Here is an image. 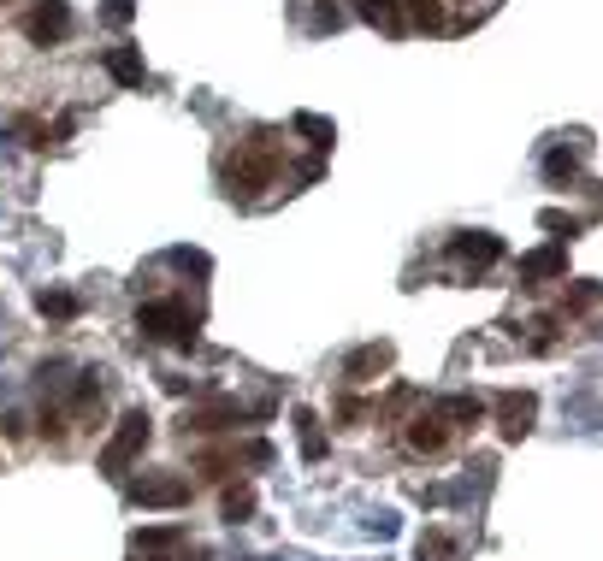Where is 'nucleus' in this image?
Instances as JSON below:
<instances>
[{
    "label": "nucleus",
    "instance_id": "obj_1",
    "mask_svg": "<svg viewBox=\"0 0 603 561\" xmlns=\"http://www.w3.org/2000/svg\"><path fill=\"white\" fill-rule=\"evenodd\" d=\"M136 325L148 337H160V343H190L196 337V313L184 308V302H148V308L136 313Z\"/></svg>",
    "mask_w": 603,
    "mask_h": 561
},
{
    "label": "nucleus",
    "instance_id": "obj_2",
    "mask_svg": "<svg viewBox=\"0 0 603 561\" xmlns=\"http://www.w3.org/2000/svg\"><path fill=\"white\" fill-rule=\"evenodd\" d=\"M142 449H148V414H142V408H131V414L119 420L113 443L101 449V467H107V473H125V467H131Z\"/></svg>",
    "mask_w": 603,
    "mask_h": 561
},
{
    "label": "nucleus",
    "instance_id": "obj_3",
    "mask_svg": "<svg viewBox=\"0 0 603 561\" xmlns=\"http://www.w3.org/2000/svg\"><path fill=\"white\" fill-rule=\"evenodd\" d=\"M24 36H30L36 48H48V42L71 36V6H66V0H36V12L24 18Z\"/></svg>",
    "mask_w": 603,
    "mask_h": 561
},
{
    "label": "nucleus",
    "instance_id": "obj_4",
    "mask_svg": "<svg viewBox=\"0 0 603 561\" xmlns=\"http://www.w3.org/2000/svg\"><path fill=\"white\" fill-rule=\"evenodd\" d=\"M450 260H462V266H491V260H503V237H491V231H462L456 243H450Z\"/></svg>",
    "mask_w": 603,
    "mask_h": 561
},
{
    "label": "nucleus",
    "instance_id": "obj_5",
    "mask_svg": "<svg viewBox=\"0 0 603 561\" xmlns=\"http://www.w3.org/2000/svg\"><path fill=\"white\" fill-rule=\"evenodd\" d=\"M131 502H142V508H178V502H190V485L184 479H142V485H131Z\"/></svg>",
    "mask_w": 603,
    "mask_h": 561
},
{
    "label": "nucleus",
    "instance_id": "obj_6",
    "mask_svg": "<svg viewBox=\"0 0 603 561\" xmlns=\"http://www.w3.org/2000/svg\"><path fill=\"white\" fill-rule=\"evenodd\" d=\"M107 77L125 83V89H136V83H148V65H142L136 48H113V54H107Z\"/></svg>",
    "mask_w": 603,
    "mask_h": 561
},
{
    "label": "nucleus",
    "instance_id": "obj_7",
    "mask_svg": "<svg viewBox=\"0 0 603 561\" xmlns=\"http://www.w3.org/2000/svg\"><path fill=\"white\" fill-rule=\"evenodd\" d=\"M533 396H503V437L515 443V437H527L533 432Z\"/></svg>",
    "mask_w": 603,
    "mask_h": 561
},
{
    "label": "nucleus",
    "instance_id": "obj_8",
    "mask_svg": "<svg viewBox=\"0 0 603 561\" xmlns=\"http://www.w3.org/2000/svg\"><path fill=\"white\" fill-rule=\"evenodd\" d=\"M521 272L527 278H556V272H568V249H538L521 260Z\"/></svg>",
    "mask_w": 603,
    "mask_h": 561
},
{
    "label": "nucleus",
    "instance_id": "obj_9",
    "mask_svg": "<svg viewBox=\"0 0 603 561\" xmlns=\"http://www.w3.org/2000/svg\"><path fill=\"white\" fill-rule=\"evenodd\" d=\"M361 18H367L373 30H391V36L402 30V12H397V0H361Z\"/></svg>",
    "mask_w": 603,
    "mask_h": 561
},
{
    "label": "nucleus",
    "instance_id": "obj_10",
    "mask_svg": "<svg viewBox=\"0 0 603 561\" xmlns=\"http://www.w3.org/2000/svg\"><path fill=\"white\" fill-rule=\"evenodd\" d=\"M296 426H302V455H308V461H320V455H326V432H320V414L296 408Z\"/></svg>",
    "mask_w": 603,
    "mask_h": 561
},
{
    "label": "nucleus",
    "instance_id": "obj_11",
    "mask_svg": "<svg viewBox=\"0 0 603 561\" xmlns=\"http://www.w3.org/2000/svg\"><path fill=\"white\" fill-rule=\"evenodd\" d=\"M385 361H391V349H385V343H373V349L349 355V378H373V373H385Z\"/></svg>",
    "mask_w": 603,
    "mask_h": 561
},
{
    "label": "nucleus",
    "instance_id": "obj_12",
    "mask_svg": "<svg viewBox=\"0 0 603 561\" xmlns=\"http://www.w3.org/2000/svg\"><path fill=\"white\" fill-rule=\"evenodd\" d=\"M438 414H444V420H462V426H479V420H485V402H479V396H450Z\"/></svg>",
    "mask_w": 603,
    "mask_h": 561
},
{
    "label": "nucleus",
    "instance_id": "obj_13",
    "mask_svg": "<svg viewBox=\"0 0 603 561\" xmlns=\"http://www.w3.org/2000/svg\"><path fill=\"white\" fill-rule=\"evenodd\" d=\"M544 178H550V184H574V178H580V160H574L568 148H556V154L544 160Z\"/></svg>",
    "mask_w": 603,
    "mask_h": 561
},
{
    "label": "nucleus",
    "instance_id": "obj_14",
    "mask_svg": "<svg viewBox=\"0 0 603 561\" xmlns=\"http://www.w3.org/2000/svg\"><path fill=\"white\" fill-rule=\"evenodd\" d=\"M249 514H255V491H249V485H231V491H225V520L237 526V520H249Z\"/></svg>",
    "mask_w": 603,
    "mask_h": 561
},
{
    "label": "nucleus",
    "instance_id": "obj_15",
    "mask_svg": "<svg viewBox=\"0 0 603 561\" xmlns=\"http://www.w3.org/2000/svg\"><path fill=\"white\" fill-rule=\"evenodd\" d=\"M408 443H414L420 455H438V449H444V432H438V420H414V432H408Z\"/></svg>",
    "mask_w": 603,
    "mask_h": 561
},
{
    "label": "nucleus",
    "instance_id": "obj_16",
    "mask_svg": "<svg viewBox=\"0 0 603 561\" xmlns=\"http://www.w3.org/2000/svg\"><path fill=\"white\" fill-rule=\"evenodd\" d=\"M36 308L48 313V319H71V313H77V296H66V290H42Z\"/></svg>",
    "mask_w": 603,
    "mask_h": 561
},
{
    "label": "nucleus",
    "instance_id": "obj_17",
    "mask_svg": "<svg viewBox=\"0 0 603 561\" xmlns=\"http://www.w3.org/2000/svg\"><path fill=\"white\" fill-rule=\"evenodd\" d=\"M290 125L302 130V136H314V148H332V125H326V119H320V113H296V119H290Z\"/></svg>",
    "mask_w": 603,
    "mask_h": 561
},
{
    "label": "nucleus",
    "instance_id": "obj_18",
    "mask_svg": "<svg viewBox=\"0 0 603 561\" xmlns=\"http://www.w3.org/2000/svg\"><path fill=\"white\" fill-rule=\"evenodd\" d=\"M408 18L426 24V30H444V6L438 0H408Z\"/></svg>",
    "mask_w": 603,
    "mask_h": 561
},
{
    "label": "nucleus",
    "instance_id": "obj_19",
    "mask_svg": "<svg viewBox=\"0 0 603 561\" xmlns=\"http://www.w3.org/2000/svg\"><path fill=\"white\" fill-rule=\"evenodd\" d=\"M166 544H178V526H148V532H136V550H166Z\"/></svg>",
    "mask_w": 603,
    "mask_h": 561
},
{
    "label": "nucleus",
    "instance_id": "obj_20",
    "mask_svg": "<svg viewBox=\"0 0 603 561\" xmlns=\"http://www.w3.org/2000/svg\"><path fill=\"white\" fill-rule=\"evenodd\" d=\"M538 225H544V231H556V237H562V243H568V237H574V231H580V219H574V213H544V219H538Z\"/></svg>",
    "mask_w": 603,
    "mask_h": 561
},
{
    "label": "nucleus",
    "instance_id": "obj_21",
    "mask_svg": "<svg viewBox=\"0 0 603 561\" xmlns=\"http://www.w3.org/2000/svg\"><path fill=\"white\" fill-rule=\"evenodd\" d=\"M101 18H107V24H131V18H136V6H131V0H113V6L101 12Z\"/></svg>",
    "mask_w": 603,
    "mask_h": 561
},
{
    "label": "nucleus",
    "instance_id": "obj_22",
    "mask_svg": "<svg viewBox=\"0 0 603 561\" xmlns=\"http://www.w3.org/2000/svg\"><path fill=\"white\" fill-rule=\"evenodd\" d=\"M337 24H343L337 6H314V30H337Z\"/></svg>",
    "mask_w": 603,
    "mask_h": 561
},
{
    "label": "nucleus",
    "instance_id": "obj_23",
    "mask_svg": "<svg viewBox=\"0 0 603 561\" xmlns=\"http://www.w3.org/2000/svg\"><path fill=\"white\" fill-rule=\"evenodd\" d=\"M178 561H201V556H178Z\"/></svg>",
    "mask_w": 603,
    "mask_h": 561
}]
</instances>
